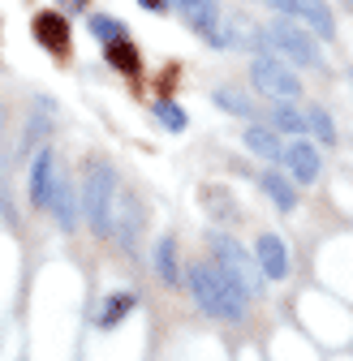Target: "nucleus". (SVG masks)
I'll return each mask as SVG.
<instances>
[{"label": "nucleus", "instance_id": "obj_24", "mask_svg": "<svg viewBox=\"0 0 353 361\" xmlns=\"http://www.w3.org/2000/svg\"><path fill=\"white\" fill-rule=\"evenodd\" d=\"M138 5L151 9V13H164V9H168V0H138Z\"/></svg>", "mask_w": 353, "mask_h": 361}, {"label": "nucleus", "instance_id": "obj_9", "mask_svg": "<svg viewBox=\"0 0 353 361\" xmlns=\"http://www.w3.org/2000/svg\"><path fill=\"white\" fill-rule=\"evenodd\" d=\"M30 30H35V39H39V48H48V52H69V26H65V18L61 13H39L35 22H30Z\"/></svg>", "mask_w": 353, "mask_h": 361}, {"label": "nucleus", "instance_id": "obj_1", "mask_svg": "<svg viewBox=\"0 0 353 361\" xmlns=\"http://www.w3.org/2000/svg\"><path fill=\"white\" fill-rule=\"evenodd\" d=\"M186 280H190V293L198 297V305L211 314V319H225V323H241L246 319V301L250 297L215 262H194L186 271Z\"/></svg>", "mask_w": 353, "mask_h": 361}, {"label": "nucleus", "instance_id": "obj_6", "mask_svg": "<svg viewBox=\"0 0 353 361\" xmlns=\"http://www.w3.org/2000/svg\"><path fill=\"white\" fill-rule=\"evenodd\" d=\"M56 176H61L56 172V155H52V147H43L35 155V164H30V202H35V211H48Z\"/></svg>", "mask_w": 353, "mask_h": 361}, {"label": "nucleus", "instance_id": "obj_22", "mask_svg": "<svg viewBox=\"0 0 353 361\" xmlns=\"http://www.w3.org/2000/svg\"><path fill=\"white\" fill-rule=\"evenodd\" d=\"M91 35L104 39V43H112V39H125V26L116 18H91Z\"/></svg>", "mask_w": 353, "mask_h": 361}, {"label": "nucleus", "instance_id": "obj_14", "mask_svg": "<svg viewBox=\"0 0 353 361\" xmlns=\"http://www.w3.org/2000/svg\"><path fill=\"white\" fill-rule=\"evenodd\" d=\"M104 56H108V65H112V69H121V73H129V78L143 69L138 48H134L129 39H112V43H104Z\"/></svg>", "mask_w": 353, "mask_h": 361}, {"label": "nucleus", "instance_id": "obj_10", "mask_svg": "<svg viewBox=\"0 0 353 361\" xmlns=\"http://www.w3.org/2000/svg\"><path fill=\"white\" fill-rule=\"evenodd\" d=\"M246 151L258 155V159H268V164H285V142H280V133L268 129V125H250L246 129Z\"/></svg>", "mask_w": 353, "mask_h": 361}, {"label": "nucleus", "instance_id": "obj_11", "mask_svg": "<svg viewBox=\"0 0 353 361\" xmlns=\"http://www.w3.org/2000/svg\"><path fill=\"white\" fill-rule=\"evenodd\" d=\"M48 215L61 224L65 233L78 224V190H73V180L56 176V185H52V202H48Z\"/></svg>", "mask_w": 353, "mask_h": 361}, {"label": "nucleus", "instance_id": "obj_12", "mask_svg": "<svg viewBox=\"0 0 353 361\" xmlns=\"http://www.w3.org/2000/svg\"><path fill=\"white\" fill-rule=\"evenodd\" d=\"M112 233H116V241L121 245H129V241H134V233H138V224H143V215H138V202L134 198H121L116 194V207H112Z\"/></svg>", "mask_w": 353, "mask_h": 361}, {"label": "nucleus", "instance_id": "obj_16", "mask_svg": "<svg viewBox=\"0 0 353 361\" xmlns=\"http://www.w3.org/2000/svg\"><path fill=\"white\" fill-rule=\"evenodd\" d=\"M301 18L315 26V35H323V39H332L336 35V22H332V9L323 5V0H301Z\"/></svg>", "mask_w": 353, "mask_h": 361}, {"label": "nucleus", "instance_id": "obj_2", "mask_svg": "<svg viewBox=\"0 0 353 361\" xmlns=\"http://www.w3.org/2000/svg\"><path fill=\"white\" fill-rule=\"evenodd\" d=\"M112 207H116V168L108 159H91L82 176V211L100 237L112 233Z\"/></svg>", "mask_w": 353, "mask_h": 361}, {"label": "nucleus", "instance_id": "obj_27", "mask_svg": "<svg viewBox=\"0 0 353 361\" xmlns=\"http://www.w3.org/2000/svg\"><path fill=\"white\" fill-rule=\"evenodd\" d=\"M181 5H186V0H181Z\"/></svg>", "mask_w": 353, "mask_h": 361}, {"label": "nucleus", "instance_id": "obj_15", "mask_svg": "<svg viewBox=\"0 0 353 361\" xmlns=\"http://www.w3.org/2000/svg\"><path fill=\"white\" fill-rule=\"evenodd\" d=\"M211 104H215V108H225V112H233V116H241V121L254 116V104L241 95V90H233V86H220L215 95H211Z\"/></svg>", "mask_w": 353, "mask_h": 361}, {"label": "nucleus", "instance_id": "obj_3", "mask_svg": "<svg viewBox=\"0 0 353 361\" xmlns=\"http://www.w3.org/2000/svg\"><path fill=\"white\" fill-rule=\"evenodd\" d=\"M211 258H215V267L225 271V276L246 293V297H254L258 288H263V271H258V258L246 250V245H237L233 237H211Z\"/></svg>", "mask_w": 353, "mask_h": 361}, {"label": "nucleus", "instance_id": "obj_25", "mask_svg": "<svg viewBox=\"0 0 353 361\" xmlns=\"http://www.w3.org/2000/svg\"><path fill=\"white\" fill-rule=\"evenodd\" d=\"M56 5H61V9H86L91 0H56Z\"/></svg>", "mask_w": 353, "mask_h": 361}, {"label": "nucleus", "instance_id": "obj_19", "mask_svg": "<svg viewBox=\"0 0 353 361\" xmlns=\"http://www.w3.org/2000/svg\"><path fill=\"white\" fill-rule=\"evenodd\" d=\"M306 129H311L323 147H336V125H332V116L323 108H306Z\"/></svg>", "mask_w": 353, "mask_h": 361}, {"label": "nucleus", "instance_id": "obj_23", "mask_svg": "<svg viewBox=\"0 0 353 361\" xmlns=\"http://www.w3.org/2000/svg\"><path fill=\"white\" fill-rule=\"evenodd\" d=\"M263 5H268V9H276L280 18H301V0H263Z\"/></svg>", "mask_w": 353, "mask_h": 361}, {"label": "nucleus", "instance_id": "obj_17", "mask_svg": "<svg viewBox=\"0 0 353 361\" xmlns=\"http://www.w3.org/2000/svg\"><path fill=\"white\" fill-rule=\"evenodd\" d=\"M138 305V297L134 293H116V297H108L104 301V310H100V327H116V323H125V314Z\"/></svg>", "mask_w": 353, "mask_h": 361}, {"label": "nucleus", "instance_id": "obj_26", "mask_svg": "<svg viewBox=\"0 0 353 361\" xmlns=\"http://www.w3.org/2000/svg\"><path fill=\"white\" fill-rule=\"evenodd\" d=\"M0 138H5V116H0Z\"/></svg>", "mask_w": 353, "mask_h": 361}, {"label": "nucleus", "instance_id": "obj_13", "mask_svg": "<svg viewBox=\"0 0 353 361\" xmlns=\"http://www.w3.org/2000/svg\"><path fill=\"white\" fill-rule=\"evenodd\" d=\"M258 185H263V194H268L285 215L297 211V190L289 185V176H280V172H263V176H258Z\"/></svg>", "mask_w": 353, "mask_h": 361}, {"label": "nucleus", "instance_id": "obj_4", "mask_svg": "<svg viewBox=\"0 0 353 361\" xmlns=\"http://www.w3.org/2000/svg\"><path fill=\"white\" fill-rule=\"evenodd\" d=\"M268 39H272V48H280L293 65H306V69H319V65H323V56H319V48H315V39L306 35L293 18L272 22V26H268Z\"/></svg>", "mask_w": 353, "mask_h": 361}, {"label": "nucleus", "instance_id": "obj_8", "mask_svg": "<svg viewBox=\"0 0 353 361\" xmlns=\"http://www.w3.org/2000/svg\"><path fill=\"white\" fill-rule=\"evenodd\" d=\"M254 258H258V271H263L268 280H285V276H289V250H285L280 237L263 233V237L254 241Z\"/></svg>", "mask_w": 353, "mask_h": 361}, {"label": "nucleus", "instance_id": "obj_21", "mask_svg": "<svg viewBox=\"0 0 353 361\" xmlns=\"http://www.w3.org/2000/svg\"><path fill=\"white\" fill-rule=\"evenodd\" d=\"M272 121H276V129H285V133H301V129H306V112L293 108V104H276V108H272Z\"/></svg>", "mask_w": 353, "mask_h": 361}, {"label": "nucleus", "instance_id": "obj_7", "mask_svg": "<svg viewBox=\"0 0 353 361\" xmlns=\"http://www.w3.org/2000/svg\"><path fill=\"white\" fill-rule=\"evenodd\" d=\"M285 168H289V176L297 180V185H315V180H319V168H323L319 147H315V142H306V138L289 142V151H285Z\"/></svg>", "mask_w": 353, "mask_h": 361}, {"label": "nucleus", "instance_id": "obj_20", "mask_svg": "<svg viewBox=\"0 0 353 361\" xmlns=\"http://www.w3.org/2000/svg\"><path fill=\"white\" fill-rule=\"evenodd\" d=\"M151 116H155L164 129H172V133H181V129L190 125V121H186V112L176 108V104H168V99H155V104H151Z\"/></svg>", "mask_w": 353, "mask_h": 361}, {"label": "nucleus", "instance_id": "obj_18", "mask_svg": "<svg viewBox=\"0 0 353 361\" xmlns=\"http://www.w3.org/2000/svg\"><path fill=\"white\" fill-rule=\"evenodd\" d=\"M155 271H160V280H164V284H181V271H176V245H172V237H164V241L155 245Z\"/></svg>", "mask_w": 353, "mask_h": 361}, {"label": "nucleus", "instance_id": "obj_5", "mask_svg": "<svg viewBox=\"0 0 353 361\" xmlns=\"http://www.w3.org/2000/svg\"><path fill=\"white\" fill-rule=\"evenodd\" d=\"M250 78H254V86L263 90V95H272L276 104H293L301 95V82L293 78V69L272 61V56H254L250 61Z\"/></svg>", "mask_w": 353, "mask_h": 361}]
</instances>
